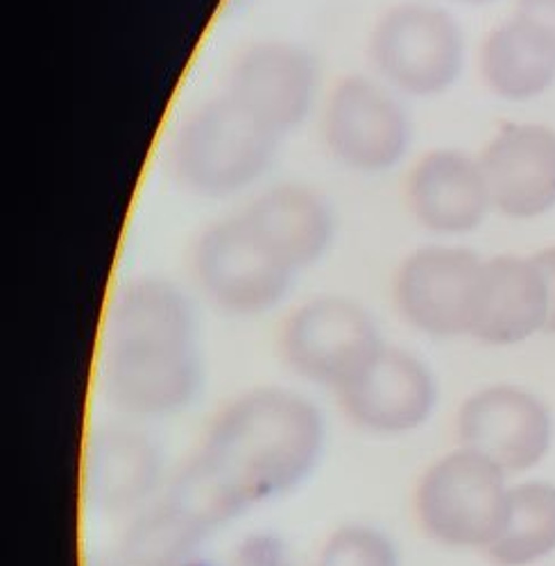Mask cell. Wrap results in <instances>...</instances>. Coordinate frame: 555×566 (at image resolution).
Returning <instances> with one entry per match:
<instances>
[{
    "label": "cell",
    "mask_w": 555,
    "mask_h": 566,
    "mask_svg": "<svg viewBox=\"0 0 555 566\" xmlns=\"http://www.w3.org/2000/svg\"><path fill=\"white\" fill-rule=\"evenodd\" d=\"M325 444V417L306 395L252 388L218 410L161 501L207 537L306 483Z\"/></svg>",
    "instance_id": "cell-1"
},
{
    "label": "cell",
    "mask_w": 555,
    "mask_h": 566,
    "mask_svg": "<svg viewBox=\"0 0 555 566\" xmlns=\"http://www.w3.org/2000/svg\"><path fill=\"white\" fill-rule=\"evenodd\" d=\"M96 381L107 408L138 423L175 417L198 399V315L175 281L136 276L116 291Z\"/></svg>",
    "instance_id": "cell-2"
},
{
    "label": "cell",
    "mask_w": 555,
    "mask_h": 566,
    "mask_svg": "<svg viewBox=\"0 0 555 566\" xmlns=\"http://www.w3.org/2000/svg\"><path fill=\"white\" fill-rule=\"evenodd\" d=\"M282 136L227 93L198 105L177 127L168 161L184 191L207 198H234L259 184L272 168Z\"/></svg>",
    "instance_id": "cell-3"
},
{
    "label": "cell",
    "mask_w": 555,
    "mask_h": 566,
    "mask_svg": "<svg viewBox=\"0 0 555 566\" xmlns=\"http://www.w3.org/2000/svg\"><path fill=\"white\" fill-rule=\"evenodd\" d=\"M367 53L379 80L399 96L436 98L460 77L465 36L447 10L408 0L379 17Z\"/></svg>",
    "instance_id": "cell-4"
},
{
    "label": "cell",
    "mask_w": 555,
    "mask_h": 566,
    "mask_svg": "<svg viewBox=\"0 0 555 566\" xmlns=\"http://www.w3.org/2000/svg\"><path fill=\"white\" fill-rule=\"evenodd\" d=\"M507 496L505 471L460 447L425 471L415 490V514L431 539L488 551L505 526Z\"/></svg>",
    "instance_id": "cell-5"
},
{
    "label": "cell",
    "mask_w": 555,
    "mask_h": 566,
    "mask_svg": "<svg viewBox=\"0 0 555 566\" xmlns=\"http://www.w3.org/2000/svg\"><path fill=\"white\" fill-rule=\"evenodd\" d=\"M191 268L207 300L237 317L274 311L289 297L297 276L241 213L220 218L200 231Z\"/></svg>",
    "instance_id": "cell-6"
},
{
    "label": "cell",
    "mask_w": 555,
    "mask_h": 566,
    "mask_svg": "<svg viewBox=\"0 0 555 566\" xmlns=\"http://www.w3.org/2000/svg\"><path fill=\"white\" fill-rule=\"evenodd\" d=\"M384 345L373 313L343 295H317L300 304L280 334V352L291 371L336 395Z\"/></svg>",
    "instance_id": "cell-7"
},
{
    "label": "cell",
    "mask_w": 555,
    "mask_h": 566,
    "mask_svg": "<svg viewBox=\"0 0 555 566\" xmlns=\"http://www.w3.org/2000/svg\"><path fill=\"white\" fill-rule=\"evenodd\" d=\"M320 129L329 155L360 175L397 168L412 140V123L399 93L367 75L336 82L322 107Z\"/></svg>",
    "instance_id": "cell-8"
},
{
    "label": "cell",
    "mask_w": 555,
    "mask_h": 566,
    "mask_svg": "<svg viewBox=\"0 0 555 566\" xmlns=\"http://www.w3.org/2000/svg\"><path fill=\"white\" fill-rule=\"evenodd\" d=\"M483 259L468 248L427 245L410 252L392 281L401 319L431 338L470 336Z\"/></svg>",
    "instance_id": "cell-9"
},
{
    "label": "cell",
    "mask_w": 555,
    "mask_h": 566,
    "mask_svg": "<svg viewBox=\"0 0 555 566\" xmlns=\"http://www.w3.org/2000/svg\"><path fill=\"white\" fill-rule=\"evenodd\" d=\"M320 84V62L302 43L259 39L231 62L224 93L276 136H286L313 114Z\"/></svg>",
    "instance_id": "cell-10"
},
{
    "label": "cell",
    "mask_w": 555,
    "mask_h": 566,
    "mask_svg": "<svg viewBox=\"0 0 555 566\" xmlns=\"http://www.w3.org/2000/svg\"><path fill=\"white\" fill-rule=\"evenodd\" d=\"M161 447L138 421L121 419L91 429L84 449L82 490L101 516H138L166 490ZM164 494V492H161Z\"/></svg>",
    "instance_id": "cell-11"
},
{
    "label": "cell",
    "mask_w": 555,
    "mask_h": 566,
    "mask_svg": "<svg viewBox=\"0 0 555 566\" xmlns=\"http://www.w3.org/2000/svg\"><path fill=\"white\" fill-rule=\"evenodd\" d=\"M354 427L384 438L422 429L438 403L436 376L415 354L384 345L356 379L338 392Z\"/></svg>",
    "instance_id": "cell-12"
},
{
    "label": "cell",
    "mask_w": 555,
    "mask_h": 566,
    "mask_svg": "<svg viewBox=\"0 0 555 566\" xmlns=\"http://www.w3.org/2000/svg\"><path fill=\"white\" fill-rule=\"evenodd\" d=\"M458 438L462 449L488 458L499 469L524 471L546 455L551 419L533 395L492 386L462 403Z\"/></svg>",
    "instance_id": "cell-13"
},
{
    "label": "cell",
    "mask_w": 555,
    "mask_h": 566,
    "mask_svg": "<svg viewBox=\"0 0 555 566\" xmlns=\"http://www.w3.org/2000/svg\"><path fill=\"white\" fill-rule=\"evenodd\" d=\"M492 207L507 218H537L555 207V132L505 123L479 159Z\"/></svg>",
    "instance_id": "cell-14"
},
{
    "label": "cell",
    "mask_w": 555,
    "mask_h": 566,
    "mask_svg": "<svg viewBox=\"0 0 555 566\" xmlns=\"http://www.w3.org/2000/svg\"><path fill=\"white\" fill-rule=\"evenodd\" d=\"M406 205L418 224L433 233L474 231L492 207L481 161L447 148L427 153L408 172Z\"/></svg>",
    "instance_id": "cell-15"
},
{
    "label": "cell",
    "mask_w": 555,
    "mask_h": 566,
    "mask_svg": "<svg viewBox=\"0 0 555 566\" xmlns=\"http://www.w3.org/2000/svg\"><path fill=\"white\" fill-rule=\"evenodd\" d=\"M239 213L295 274L325 259L336 239L334 207L306 184H274Z\"/></svg>",
    "instance_id": "cell-16"
},
{
    "label": "cell",
    "mask_w": 555,
    "mask_h": 566,
    "mask_svg": "<svg viewBox=\"0 0 555 566\" xmlns=\"http://www.w3.org/2000/svg\"><path fill=\"white\" fill-rule=\"evenodd\" d=\"M548 289L533 259L483 261L470 336L494 347L517 345L546 326Z\"/></svg>",
    "instance_id": "cell-17"
},
{
    "label": "cell",
    "mask_w": 555,
    "mask_h": 566,
    "mask_svg": "<svg viewBox=\"0 0 555 566\" xmlns=\"http://www.w3.org/2000/svg\"><path fill=\"white\" fill-rule=\"evenodd\" d=\"M481 73L494 96L531 101L555 82V55L513 17L488 34L481 51Z\"/></svg>",
    "instance_id": "cell-18"
},
{
    "label": "cell",
    "mask_w": 555,
    "mask_h": 566,
    "mask_svg": "<svg viewBox=\"0 0 555 566\" xmlns=\"http://www.w3.org/2000/svg\"><path fill=\"white\" fill-rule=\"evenodd\" d=\"M555 548V488L526 483L507 496L505 526L488 555L499 566H526Z\"/></svg>",
    "instance_id": "cell-19"
},
{
    "label": "cell",
    "mask_w": 555,
    "mask_h": 566,
    "mask_svg": "<svg viewBox=\"0 0 555 566\" xmlns=\"http://www.w3.org/2000/svg\"><path fill=\"white\" fill-rule=\"evenodd\" d=\"M315 566H399V553L384 531L347 524L322 544Z\"/></svg>",
    "instance_id": "cell-20"
},
{
    "label": "cell",
    "mask_w": 555,
    "mask_h": 566,
    "mask_svg": "<svg viewBox=\"0 0 555 566\" xmlns=\"http://www.w3.org/2000/svg\"><path fill=\"white\" fill-rule=\"evenodd\" d=\"M234 566H291L289 546L274 535H254L239 546Z\"/></svg>",
    "instance_id": "cell-21"
},
{
    "label": "cell",
    "mask_w": 555,
    "mask_h": 566,
    "mask_svg": "<svg viewBox=\"0 0 555 566\" xmlns=\"http://www.w3.org/2000/svg\"><path fill=\"white\" fill-rule=\"evenodd\" d=\"M515 19L537 34L555 55V0H520Z\"/></svg>",
    "instance_id": "cell-22"
},
{
    "label": "cell",
    "mask_w": 555,
    "mask_h": 566,
    "mask_svg": "<svg viewBox=\"0 0 555 566\" xmlns=\"http://www.w3.org/2000/svg\"><path fill=\"white\" fill-rule=\"evenodd\" d=\"M537 268L542 270L548 289V317H546V332L555 334V248L542 250L537 256H533Z\"/></svg>",
    "instance_id": "cell-23"
},
{
    "label": "cell",
    "mask_w": 555,
    "mask_h": 566,
    "mask_svg": "<svg viewBox=\"0 0 555 566\" xmlns=\"http://www.w3.org/2000/svg\"><path fill=\"white\" fill-rule=\"evenodd\" d=\"M453 3H462V6H474V8H479V6H490V3H494V0H453Z\"/></svg>",
    "instance_id": "cell-24"
},
{
    "label": "cell",
    "mask_w": 555,
    "mask_h": 566,
    "mask_svg": "<svg viewBox=\"0 0 555 566\" xmlns=\"http://www.w3.org/2000/svg\"><path fill=\"white\" fill-rule=\"evenodd\" d=\"M184 566H220V564L209 562V559H202V557H193L189 564H184Z\"/></svg>",
    "instance_id": "cell-25"
},
{
    "label": "cell",
    "mask_w": 555,
    "mask_h": 566,
    "mask_svg": "<svg viewBox=\"0 0 555 566\" xmlns=\"http://www.w3.org/2000/svg\"><path fill=\"white\" fill-rule=\"evenodd\" d=\"M88 566H116V562H114V557H96L94 564H88Z\"/></svg>",
    "instance_id": "cell-26"
}]
</instances>
